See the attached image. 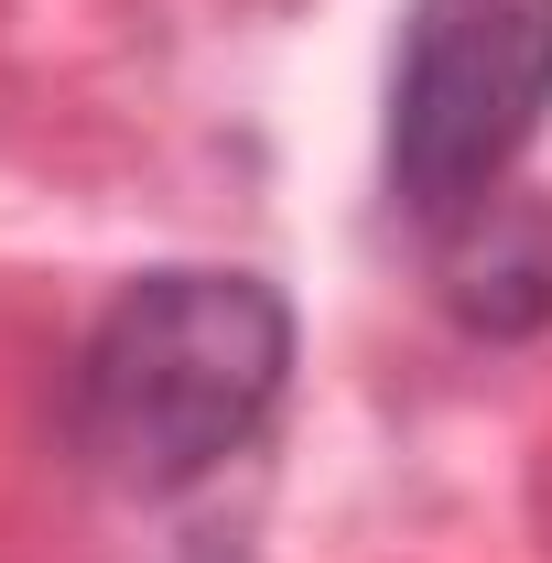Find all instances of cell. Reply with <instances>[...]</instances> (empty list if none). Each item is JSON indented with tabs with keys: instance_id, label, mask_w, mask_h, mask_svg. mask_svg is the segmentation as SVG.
<instances>
[{
	"instance_id": "cell-1",
	"label": "cell",
	"mask_w": 552,
	"mask_h": 563,
	"mask_svg": "<svg viewBox=\"0 0 552 563\" xmlns=\"http://www.w3.org/2000/svg\"><path fill=\"white\" fill-rule=\"evenodd\" d=\"M292 379V314L261 272H141L76 347V455L131 498H185L272 422Z\"/></svg>"
},
{
	"instance_id": "cell-2",
	"label": "cell",
	"mask_w": 552,
	"mask_h": 563,
	"mask_svg": "<svg viewBox=\"0 0 552 563\" xmlns=\"http://www.w3.org/2000/svg\"><path fill=\"white\" fill-rule=\"evenodd\" d=\"M552 109V0H412L390 55V196L422 228L477 217Z\"/></svg>"
},
{
	"instance_id": "cell-3",
	"label": "cell",
	"mask_w": 552,
	"mask_h": 563,
	"mask_svg": "<svg viewBox=\"0 0 552 563\" xmlns=\"http://www.w3.org/2000/svg\"><path fill=\"white\" fill-rule=\"evenodd\" d=\"M444 303L477 336H531L552 325V207L542 196H487L444 228Z\"/></svg>"
}]
</instances>
